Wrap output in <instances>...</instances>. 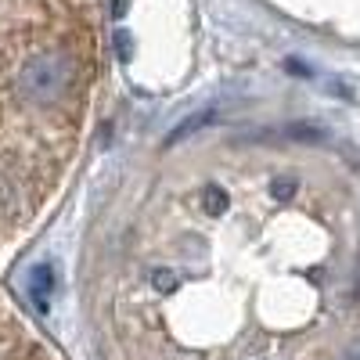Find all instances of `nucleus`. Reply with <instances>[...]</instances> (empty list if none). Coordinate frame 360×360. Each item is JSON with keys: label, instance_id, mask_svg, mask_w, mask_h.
<instances>
[{"label": "nucleus", "instance_id": "1", "mask_svg": "<svg viewBox=\"0 0 360 360\" xmlns=\"http://www.w3.org/2000/svg\"><path fill=\"white\" fill-rule=\"evenodd\" d=\"M76 79V62L72 54L65 51H40V54H29L22 69H18V79H15V90L25 105H54L65 98V90L72 86Z\"/></svg>", "mask_w": 360, "mask_h": 360}, {"label": "nucleus", "instance_id": "2", "mask_svg": "<svg viewBox=\"0 0 360 360\" xmlns=\"http://www.w3.org/2000/svg\"><path fill=\"white\" fill-rule=\"evenodd\" d=\"M29 288H33L37 307L47 310V295H51V288H54V270H51V263H37V266H33V274H29Z\"/></svg>", "mask_w": 360, "mask_h": 360}, {"label": "nucleus", "instance_id": "3", "mask_svg": "<svg viewBox=\"0 0 360 360\" xmlns=\"http://www.w3.org/2000/svg\"><path fill=\"white\" fill-rule=\"evenodd\" d=\"M209 123H213V112H209V108H205V112H198V115H188L180 127H173V130H169V144H176V141L191 137L195 130H202V127H209Z\"/></svg>", "mask_w": 360, "mask_h": 360}, {"label": "nucleus", "instance_id": "4", "mask_svg": "<svg viewBox=\"0 0 360 360\" xmlns=\"http://www.w3.org/2000/svg\"><path fill=\"white\" fill-rule=\"evenodd\" d=\"M205 213H209V217L227 213V195H224L220 188H209V191H205Z\"/></svg>", "mask_w": 360, "mask_h": 360}, {"label": "nucleus", "instance_id": "5", "mask_svg": "<svg viewBox=\"0 0 360 360\" xmlns=\"http://www.w3.org/2000/svg\"><path fill=\"white\" fill-rule=\"evenodd\" d=\"M295 195V180H274V198H292Z\"/></svg>", "mask_w": 360, "mask_h": 360}, {"label": "nucleus", "instance_id": "6", "mask_svg": "<svg viewBox=\"0 0 360 360\" xmlns=\"http://www.w3.org/2000/svg\"><path fill=\"white\" fill-rule=\"evenodd\" d=\"M155 285H159L162 292H169V288H173V274H166V270H159V274H155Z\"/></svg>", "mask_w": 360, "mask_h": 360}]
</instances>
